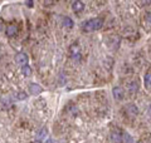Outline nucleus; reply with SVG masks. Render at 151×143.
<instances>
[{"instance_id": "obj_16", "label": "nucleus", "mask_w": 151, "mask_h": 143, "mask_svg": "<svg viewBox=\"0 0 151 143\" xmlns=\"http://www.w3.org/2000/svg\"><path fill=\"white\" fill-rule=\"evenodd\" d=\"M15 98L19 99V101H23V99L27 98V94H25V92H19L18 94H15Z\"/></svg>"}, {"instance_id": "obj_6", "label": "nucleus", "mask_w": 151, "mask_h": 143, "mask_svg": "<svg viewBox=\"0 0 151 143\" xmlns=\"http://www.w3.org/2000/svg\"><path fill=\"white\" fill-rule=\"evenodd\" d=\"M42 92H43V88L40 87L39 84H37V83H32L29 85V93L30 94H40Z\"/></svg>"}, {"instance_id": "obj_12", "label": "nucleus", "mask_w": 151, "mask_h": 143, "mask_svg": "<svg viewBox=\"0 0 151 143\" xmlns=\"http://www.w3.org/2000/svg\"><path fill=\"white\" fill-rule=\"evenodd\" d=\"M45 137H47V129H45V128H42L40 132L38 133V136H37V141L42 142V141H43Z\"/></svg>"}, {"instance_id": "obj_10", "label": "nucleus", "mask_w": 151, "mask_h": 143, "mask_svg": "<svg viewBox=\"0 0 151 143\" xmlns=\"http://www.w3.org/2000/svg\"><path fill=\"white\" fill-rule=\"evenodd\" d=\"M137 90H139V83H137V80H134V82H131V84L129 85V92L131 94H135Z\"/></svg>"}, {"instance_id": "obj_17", "label": "nucleus", "mask_w": 151, "mask_h": 143, "mask_svg": "<svg viewBox=\"0 0 151 143\" xmlns=\"http://www.w3.org/2000/svg\"><path fill=\"white\" fill-rule=\"evenodd\" d=\"M145 20L147 24H150L151 25V13H146V15H145Z\"/></svg>"}, {"instance_id": "obj_5", "label": "nucleus", "mask_w": 151, "mask_h": 143, "mask_svg": "<svg viewBox=\"0 0 151 143\" xmlns=\"http://www.w3.org/2000/svg\"><path fill=\"white\" fill-rule=\"evenodd\" d=\"M126 113L129 114L130 117H136L137 116V113H139V109H137V107L135 106V104H129V106L126 107Z\"/></svg>"}, {"instance_id": "obj_4", "label": "nucleus", "mask_w": 151, "mask_h": 143, "mask_svg": "<svg viewBox=\"0 0 151 143\" xmlns=\"http://www.w3.org/2000/svg\"><path fill=\"white\" fill-rule=\"evenodd\" d=\"M15 61L20 65H27L28 64V55L25 53H18L15 55Z\"/></svg>"}, {"instance_id": "obj_18", "label": "nucleus", "mask_w": 151, "mask_h": 143, "mask_svg": "<svg viewBox=\"0 0 151 143\" xmlns=\"http://www.w3.org/2000/svg\"><path fill=\"white\" fill-rule=\"evenodd\" d=\"M27 5L28 6H32L33 5V1H27Z\"/></svg>"}, {"instance_id": "obj_11", "label": "nucleus", "mask_w": 151, "mask_h": 143, "mask_svg": "<svg viewBox=\"0 0 151 143\" xmlns=\"http://www.w3.org/2000/svg\"><path fill=\"white\" fill-rule=\"evenodd\" d=\"M144 84H145V88L151 89V73H147L144 78Z\"/></svg>"}, {"instance_id": "obj_13", "label": "nucleus", "mask_w": 151, "mask_h": 143, "mask_svg": "<svg viewBox=\"0 0 151 143\" xmlns=\"http://www.w3.org/2000/svg\"><path fill=\"white\" fill-rule=\"evenodd\" d=\"M63 25L64 26H68V28H72L73 26V20L68 16H64L63 18Z\"/></svg>"}, {"instance_id": "obj_3", "label": "nucleus", "mask_w": 151, "mask_h": 143, "mask_svg": "<svg viewBox=\"0 0 151 143\" xmlns=\"http://www.w3.org/2000/svg\"><path fill=\"white\" fill-rule=\"evenodd\" d=\"M111 141L113 143H122V142H124V134H122L120 131L112 132L111 133Z\"/></svg>"}, {"instance_id": "obj_8", "label": "nucleus", "mask_w": 151, "mask_h": 143, "mask_svg": "<svg viewBox=\"0 0 151 143\" xmlns=\"http://www.w3.org/2000/svg\"><path fill=\"white\" fill-rule=\"evenodd\" d=\"M72 9H73L76 13H79V11H82L83 9H84V4L82 1H74L72 4Z\"/></svg>"}, {"instance_id": "obj_15", "label": "nucleus", "mask_w": 151, "mask_h": 143, "mask_svg": "<svg viewBox=\"0 0 151 143\" xmlns=\"http://www.w3.org/2000/svg\"><path fill=\"white\" fill-rule=\"evenodd\" d=\"M124 142L125 143H134V139H132V137L129 133H124Z\"/></svg>"}, {"instance_id": "obj_14", "label": "nucleus", "mask_w": 151, "mask_h": 143, "mask_svg": "<svg viewBox=\"0 0 151 143\" xmlns=\"http://www.w3.org/2000/svg\"><path fill=\"white\" fill-rule=\"evenodd\" d=\"M22 70H23V73H24V75H30L32 74V69H30V66L29 65H23V68H22Z\"/></svg>"}, {"instance_id": "obj_1", "label": "nucleus", "mask_w": 151, "mask_h": 143, "mask_svg": "<svg viewBox=\"0 0 151 143\" xmlns=\"http://www.w3.org/2000/svg\"><path fill=\"white\" fill-rule=\"evenodd\" d=\"M102 25H103V21L101 20V19L94 18V19H89V20L84 21L82 24V29L84 31H94V30L101 29Z\"/></svg>"}, {"instance_id": "obj_20", "label": "nucleus", "mask_w": 151, "mask_h": 143, "mask_svg": "<svg viewBox=\"0 0 151 143\" xmlns=\"http://www.w3.org/2000/svg\"><path fill=\"white\" fill-rule=\"evenodd\" d=\"M1 28H3V25H1V23H0V30H1Z\"/></svg>"}, {"instance_id": "obj_9", "label": "nucleus", "mask_w": 151, "mask_h": 143, "mask_svg": "<svg viewBox=\"0 0 151 143\" xmlns=\"http://www.w3.org/2000/svg\"><path fill=\"white\" fill-rule=\"evenodd\" d=\"M17 31H18V28H17V25H9L8 28H6V30H5V33H6V35L8 36H13V35H15L17 34Z\"/></svg>"}, {"instance_id": "obj_7", "label": "nucleus", "mask_w": 151, "mask_h": 143, "mask_svg": "<svg viewBox=\"0 0 151 143\" xmlns=\"http://www.w3.org/2000/svg\"><path fill=\"white\" fill-rule=\"evenodd\" d=\"M69 51H70V55H72L74 59H76V58H77V59L79 58V46H78V45H76V43L70 45Z\"/></svg>"}, {"instance_id": "obj_19", "label": "nucleus", "mask_w": 151, "mask_h": 143, "mask_svg": "<svg viewBox=\"0 0 151 143\" xmlns=\"http://www.w3.org/2000/svg\"><path fill=\"white\" fill-rule=\"evenodd\" d=\"M47 143H54L53 141H48V142H47Z\"/></svg>"}, {"instance_id": "obj_2", "label": "nucleus", "mask_w": 151, "mask_h": 143, "mask_svg": "<svg viewBox=\"0 0 151 143\" xmlns=\"http://www.w3.org/2000/svg\"><path fill=\"white\" fill-rule=\"evenodd\" d=\"M112 93H113V98H115L116 101H121V99L125 97V92L121 87H115L112 90Z\"/></svg>"}]
</instances>
